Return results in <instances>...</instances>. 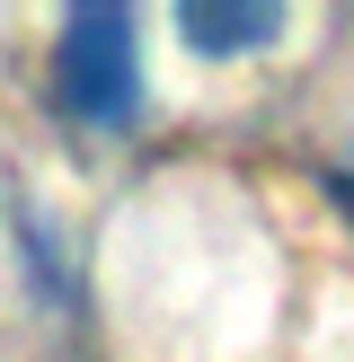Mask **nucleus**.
<instances>
[{
    "label": "nucleus",
    "mask_w": 354,
    "mask_h": 362,
    "mask_svg": "<svg viewBox=\"0 0 354 362\" xmlns=\"http://www.w3.org/2000/svg\"><path fill=\"white\" fill-rule=\"evenodd\" d=\"M177 35L195 53H257V45L283 35V0H186Z\"/></svg>",
    "instance_id": "2"
},
{
    "label": "nucleus",
    "mask_w": 354,
    "mask_h": 362,
    "mask_svg": "<svg viewBox=\"0 0 354 362\" xmlns=\"http://www.w3.org/2000/svg\"><path fill=\"white\" fill-rule=\"evenodd\" d=\"M53 98L98 133H124L142 115V45H133V9L80 0L53 27Z\"/></svg>",
    "instance_id": "1"
}]
</instances>
